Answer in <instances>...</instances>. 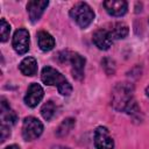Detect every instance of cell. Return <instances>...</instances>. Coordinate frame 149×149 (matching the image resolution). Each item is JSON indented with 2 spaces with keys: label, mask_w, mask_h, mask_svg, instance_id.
<instances>
[{
  "label": "cell",
  "mask_w": 149,
  "mask_h": 149,
  "mask_svg": "<svg viewBox=\"0 0 149 149\" xmlns=\"http://www.w3.org/2000/svg\"><path fill=\"white\" fill-rule=\"evenodd\" d=\"M13 49L19 55H24L29 50V33L24 28H20L14 33L12 41Z\"/></svg>",
  "instance_id": "obj_6"
},
{
  "label": "cell",
  "mask_w": 149,
  "mask_h": 149,
  "mask_svg": "<svg viewBox=\"0 0 149 149\" xmlns=\"http://www.w3.org/2000/svg\"><path fill=\"white\" fill-rule=\"evenodd\" d=\"M0 113H1V125L5 126H13L15 125V122L17 121V115L16 113L10 108L9 104L7 102V100L5 98H1V102H0Z\"/></svg>",
  "instance_id": "obj_12"
},
{
  "label": "cell",
  "mask_w": 149,
  "mask_h": 149,
  "mask_svg": "<svg viewBox=\"0 0 149 149\" xmlns=\"http://www.w3.org/2000/svg\"><path fill=\"white\" fill-rule=\"evenodd\" d=\"M70 16L80 28H86L94 20V12L86 2H77L70 9Z\"/></svg>",
  "instance_id": "obj_4"
},
{
  "label": "cell",
  "mask_w": 149,
  "mask_h": 149,
  "mask_svg": "<svg viewBox=\"0 0 149 149\" xmlns=\"http://www.w3.org/2000/svg\"><path fill=\"white\" fill-rule=\"evenodd\" d=\"M74 125H76L74 119H72V118H66V119H64V120L61 122V125L58 126V128L56 129V135H57L58 137H63V136L68 135V134L72 130V128L74 127Z\"/></svg>",
  "instance_id": "obj_16"
},
{
  "label": "cell",
  "mask_w": 149,
  "mask_h": 149,
  "mask_svg": "<svg viewBox=\"0 0 149 149\" xmlns=\"http://www.w3.org/2000/svg\"><path fill=\"white\" fill-rule=\"evenodd\" d=\"M44 95V91L42 88L41 85H38L37 83H31L28 88H27V92H26V95H24V102L27 106L29 107H36L38 105V102L42 100Z\"/></svg>",
  "instance_id": "obj_8"
},
{
  "label": "cell",
  "mask_w": 149,
  "mask_h": 149,
  "mask_svg": "<svg viewBox=\"0 0 149 149\" xmlns=\"http://www.w3.org/2000/svg\"><path fill=\"white\" fill-rule=\"evenodd\" d=\"M41 79L45 85L57 86V90L62 95H70L72 92V86L68 79L59 71L51 66H44L42 69Z\"/></svg>",
  "instance_id": "obj_2"
},
{
  "label": "cell",
  "mask_w": 149,
  "mask_h": 149,
  "mask_svg": "<svg viewBox=\"0 0 149 149\" xmlns=\"http://www.w3.org/2000/svg\"><path fill=\"white\" fill-rule=\"evenodd\" d=\"M5 149H20V147H19V146H16V144H12V146L6 147Z\"/></svg>",
  "instance_id": "obj_22"
},
{
  "label": "cell",
  "mask_w": 149,
  "mask_h": 149,
  "mask_svg": "<svg viewBox=\"0 0 149 149\" xmlns=\"http://www.w3.org/2000/svg\"><path fill=\"white\" fill-rule=\"evenodd\" d=\"M57 59L61 63H70L71 68H72V74L76 79L80 80L84 77V68H85V58L74 51H69V50H64V51H59L57 55Z\"/></svg>",
  "instance_id": "obj_3"
},
{
  "label": "cell",
  "mask_w": 149,
  "mask_h": 149,
  "mask_svg": "<svg viewBox=\"0 0 149 149\" xmlns=\"http://www.w3.org/2000/svg\"><path fill=\"white\" fill-rule=\"evenodd\" d=\"M134 87L129 83H118L112 91V106L116 111L133 114L139 112L134 100Z\"/></svg>",
  "instance_id": "obj_1"
},
{
  "label": "cell",
  "mask_w": 149,
  "mask_h": 149,
  "mask_svg": "<svg viewBox=\"0 0 149 149\" xmlns=\"http://www.w3.org/2000/svg\"><path fill=\"white\" fill-rule=\"evenodd\" d=\"M113 40L125 38L128 35V26L123 22H116L112 26L111 30H108Z\"/></svg>",
  "instance_id": "obj_15"
},
{
  "label": "cell",
  "mask_w": 149,
  "mask_h": 149,
  "mask_svg": "<svg viewBox=\"0 0 149 149\" xmlns=\"http://www.w3.org/2000/svg\"><path fill=\"white\" fill-rule=\"evenodd\" d=\"M55 113H56V105H55L54 101H51V100L47 101V102L42 106V108H41V114H42L43 119L47 120V121L51 120L52 116L55 115Z\"/></svg>",
  "instance_id": "obj_17"
},
{
  "label": "cell",
  "mask_w": 149,
  "mask_h": 149,
  "mask_svg": "<svg viewBox=\"0 0 149 149\" xmlns=\"http://www.w3.org/2000/svg\"><path fill=\"white\" fill-rule=\"evenodd\" d=\"M102 66H104L106 73H108V74H113L115 72V63L111 58H105L102 61Z\"/></svg>",
  "instance_id": "obj_19"
},
{
  "label": "cell",
  "mask_w": 149,
  "mask_h": 149,
  "mask_svg": "<svg viewBox=\"0 0 149 149\" xmlns=\"http://www.w3.org/2000/svg\"><path fill=\"white\" fill-rule=\"evenodd\" d=\"M146 94H147V97L149 98V86H148V87L146 88Z\"/></svg>",
  "instance_id": "obj_23"
},
{
  "label": "cell",
  "mask_w": 149,
  "mask_h": 149,
  "mask_svg": "<svg viewBox=\"0 0 149 149\" xmlns=\"http://www.w3.org/2000/svg\"><path fill=\"white\" fill-rule=\"evenodd\" d=\"M37 43L42 51H50L55 47V38L47 31L41 30L37 33Z\"/></svg>",
  "instance_id": "obj_13"
},
{
  "label": "cell",
  "mask_w": 149,
  "mask_h": 149,
  "mask_svg": "<svg viewBox=\"0 0 149 149\" xmlns=\"http://www.w3.org/2000/svg\"><path fill=\"white\" fill-rule=\"evenodd\" d=\"M95 149H114V141L106 127L99 126L94 130Z\"/></svg>",
  "instance_id": "obj_7"
},
{
  "label": "cell",
  "mask_w": 149,
  "mask_h": 149,
  "mask_svg": "<svg viewBox=\"0 0 149 149\" xmlns=\"http://www.w3.org/2000/svg\"><path fill=\"white\" fill-rule=\"evenodd\" d=\"M9 33H10V24L5 20L1 19V23H0V34H1V42H6L9 37Z\"/></svg>",
  "instance_id": "obj_18"
},
{
  "label": "cell",
  "mask_w": 149,
  "mask_h": 149,
  "mask_svg": "<svg viewBox=\"0 0 149 149\" xmlns=\"http://www.w3.org/2000/svg\"><path fill=\"white\" fill-rule=\"evenodd\" d=\"M19 69L24 76H34L37 72V62L34 57H26L20 63Z\"/></svg>",
  "instance_id": "obj_14"
},
{
  "label": "cell",
  "mask_w": 149,
  "mask_h": 149,
  "mask_svg": "<svg viewBox=\"0 0 149 149\" xmlns=\"http://www.w3.org/2000/svg\"><path fill=\"white\" fill-rule=\"evenodd\" d=\"M0 132H1V142H5L6 139L10 135V127L5 126V125H1V127H0Z\"/></svg>",
  "instance_id": "obj_20"
},
{
  "label": "cell",
  "mask_w": 149,
  "mask_h": 149,
  "mask_svg": "<svg viewBox=\"0 0 149 149\" xmlns=\"http://www.w3.org/2000/svg\"><path fill=\"white\" fill-rule=\"evenodd\" d=\"M51 149H71L69 147H64V146H54Z\"/></svg>",
  "instance_id": "obj_21"
},
{
  "label": "cell",
  "mask_w": 149,
  "mask_h": 149,
  "mask_svg": "<svg viewBox=\"0 0 149 149\" xmlns=\"http://www.w3.org/2000/svg\"><path fill=\"white\" fill-rule=\"evenodd\" d=\"M43 133L42 122L34 116H27L22 123V136L26 141H34Z\"/></svg>",
  "instance_id": "obj_5"
},
{
  "label": "cell",
  "mask_w": 149,
  "mask_h": 149,
  "mask_svg": "<svg viewBox=\"0 0 149 149\" xmlns=\"http://www.w3.org/2000/svg\"><path fill=\"white\" fill-rule=\"evenodd\" d=\"M106 12L112 16H122L126 14L128 3L125 0H107L104 1Z\"/></svg>",
  "instance_id": "obj_10"
},
{
  "label": "cell",
  "mask_w": 149,
  "mask_h": 149,
  "mask_svg": "<svg viewBox=\"0 0 149 149\" xmlns=\"http://www.w3.org/2000/svg\"><path fill=\"white\" fill-rule=\"evenodd\" d=\"M49 1H40V0H31L27 3V10L29 14V19L31 22H36L41 19L42 14L44 13L45 8L48 7Z\"/></svg>",
  "instance_id": "obj_9"
},
{
  "label": "cell",
  "mask_w": 149,
  "mask_h": 149,
  "mask_svg": "<svg viewBox=\"0 0 149 149\" xmlns=\"http://www.w3.org/2000/svg\"><path fill=\"white\" fill-rule=\"evenodd\" d=\"M93 43L95 44V47L100 50H107L109 49V47L113 43V38L109 34L108 30L106 29H98L94 31L93 34Z\"/></svg>",
  "instance_id": "obj_11"
}]
</instances>
